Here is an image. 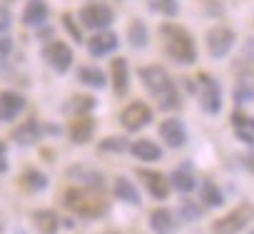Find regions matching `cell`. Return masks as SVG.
I'll return each mask as SVG.
<instances>
[{
  "instance_id": "1",
  "label": "cell",
  "mask_w": 254,
  "mask_h": 234,
  "mask_svg": "<svg viewBox=\"0 0 254 234\" xmlns=\"http://www.w3.org/2000/svg\"><path fill=\"white\" fill-rule=\"evenodd\" d=\"M140 80H142L145 90L157 100V107L160 110H177L182 105L180 92H177V85H175V80L170 77V72L165 67H160V65L140 67Z\"/></svg>"
},
{
  "instance_id": "2",
  "label": "cell",
  "mask_w": 254,
  "mask_h": 234,
  "mask_svg": "<svg viewBox=\"0 0 254 234\" xmlns=\"http://www.w3.org/2000/svg\"><path fill=\"white\" fill-rule=\"evenodd\" d=\"M63 204L72 214H77L82 219H100L110 209V204L97 194V189L92 192L90 187H72V189H67L65 197H63Z\"/></svg>"
},
{
  "instance_id": "3",
  "label": "cell",
  "mask_w": 254,
  "mask_h": 234,
  "mask_svg": "<svg viewBox=\"0 0 254 234\" xmlns=\"http://www.w3.org/2000/svg\"><path fill=\"white\" fill-rule=\"evenodd\" d=\"M162 38H165V53L180 62V65H192L197 62V45H194V38L180 28V25H172V23H165L160 28Z\"/></svg>"
},
{
  "instance_id": "4",
  "label": "cell",
  "mask_w": 254,
  "mask_h": 234,
  "mask_svg": "<svg viewBox=\"0 0 254 234\" xmlns=\"http://www.w3.org/2000/svg\"><path fill=\"white\" fill-rule=\"evenodd\" d=\"M197 97H199V107L207 115H219V110H222V87L214 77H209L204 72L197 77Z\"/></svg>"
},
{
  "instance_id": "5",
  "label": "cell",
  "mask_w": 254,
  "mask_h": 234,
  "mask_svg": "<svg viewBox=\"0 0 254 234\" xmlns=\"http://www.w3.org/2000/svg\"><path fill=\"white\" fill-rule=\"evenodd\" d=\"M252 207L244 202V204H239L237 209H232L229 214H224V217H219L214 224H212V234H239L249 222H252Z\"/></svg>"
},
{
  "instance_id": "6",
  "label": "cell",
  "mask_w": 254,
  "mask_h": 234,
  "mask_svg": "<svg viewBox=\"0 0 254 234\" xmlns=\"http://www.w3.org/2000/svg\"><path fill=\"white\" fill-rule=\"evenodd\" d=\"M234 40H237L234 30H229V28H224V25H217V28H212V30L207 33V50H209V55H212L214 60H222V58H227V55L232 53Z\"/></svg>"
},
{
  "instance_id": "7",
  "label": "cell",
  "mask_w": 254,
  "mask_h": 234,
  "mask_svg": "<svg viewBox=\"0 0 254 234\" xmlns=\"http://www.w3.org/2000/svg\"><path fill=\"white\" fill-rule=\"evenodd\" d=\"M120 122L125 130H130V132H137L142 127H147L152 122V110L145 105V102H132V105H127L120 115Z\"/></svg>"
},
{
  "instance_id": "8",
  "label": "cell",
  "mask_w": 254,
  "mask_h": 234,
  "mask_svg": "<svg viewBox=\"0 0 254 234\" xmlns=\"http://www.w3.org/2000/svg\"><path fill=\"white\" fill-rule=\"evenodd\" d=\"M43 58L55 72H67L72 67V50L67 43H60V40L48 43L43 48Z\"/></svg>"
},
{
  "instance_id": "9",
  "label": "cell",
  "mask_w": 254,
  "mask_h": 234,
  "mask_svg": "<svg viewBox=\"0 0 254 234\" xmlns=\"http://www.w3.org/2000/svg\"><path fill=\"white\" fill-rule=\"evenodd\" d=\"M80 20H82V25L90 28V30H105V28L112 25L115 13H112L107 5H102V3H92V5H85V8L80 10Z\"/></svg>"
},
{
  "instance_id": "10",
  "label": "cell",
  "mask_w": 254,
  "mask_h": 234,
  "mask_svg": "<svg viewBox=\"0 0 254 234\" xmlns=\"http://www.w3.org/2000/svg\"><path fill=\"white\" fill-rule=\"evenodd\" d=\"M23 110H25V97L20 92L13 90L0 92V122H13Z\"/></svg>"
},
{
  "instance_id": "11",
  "label": "cell",
  "mask_w": 254,
  "mask_h": 234,
  "mask_svg": "<svg viewBox=\"0 0 254 234\" xmlns=\"http://www.w3.org/2000/svg\"><path fill=\"white\" fill-rule=\"evenodd\" d=\"M160 137H162V142H167L172 150L185 147V142H187L185 122H182V120H177V117H170V120H165V122L160 125Z\"/></svg>"
},
{
  "instance_id": "12",
  "label": "cell",
  "mask_w": 254,
  "mask_h": 234,
  "mask_svg": "<svg viewBox=\"0 0 254 234\" xmlns=\"http://www.w3.org/2000/svg\"><path fill=\"white\" fill-rule=\"evenodd\" d=\"M137 177H140V179H145V187H147V192H150L155 199H167V197H170L172 184H170V179H167L162 172L137 170Z\"/></svg>"
},
{
  "instance_id": "13",
  "label": "cell",
  "mask_w": 254,
  "mask_h": 234,
  "mask_svg": "<svg viewBox=\"0 0 254 234\" xmlns=\"http://www.w3.org/2000/svg\"><path fill=\"white\" fill-rule=\"evenodd\" d=\"M110 72H112V90L117 97L127 95V87H130V67H127L125 58H115L110 62Z\"/></svg>"
},
{
  "instance_id": "14",
  "label": "cell",
  "mask_w": 254,
  "mask_h": 234,
  "mask_svg": "<svg viewBox=\"0 0 254 234\" xmlns=\"http://www.w3.org/2000/svg\"><path fill=\"white\" fill-rule=\"evenodd\" d=\"M117 35L115 33H97V35H92L90 40H87V53L92 55V58H102V55H110L112 50H117Z\"/></svg>"
},
{
  "instance_id": "15",
  "label": "cell",
  "mask_w": 254,
  "mask_h": 234,
  "mask_svg": "<svg viewBox=\"0 0 254 234\" xmlns=\"http://www.w3.org/2000/svg\"><path fill=\"white\" fill-rule=\"evenodd\" d=\"M48 15H50V10H48L45 0H28V5L23 10V23L28 28H40V25H45Z\"/></svg>"
},
{
  "instance_id": "16",
  "label": "cell",
  "mask_w": 254,
  "mask_h": 234,
  "mask_svg": "<svg viewBox=\"0 0 254 234\" xmlns=\"http://www.w3.org/2000/svg\"><path fill=\"white\" fill-rule=\"evenodd\" d=\"M43 137V127H40V122L38 120H25L23 125H18L15 130H13V140L18 142V145H23V147H28V145H35L38 140Z\"/></svg>"
},
{
  "instance_id": "17",
  "label": "cell",
  "mask_w": 254,
  "mask_h": 234,
  "mask_svg": "<svg viewBox=\"0 0 254 234\" xmlns=\"http://www.w3.org/2000/svg\"><path fill=\"white\" fill-rule=\"evenodd\" d=\"M170 184H172V189H177V192H182V194L192 192V189L197 187V179H194V175H192V165H190V162H182V165L172 172Z\"/></svg>"
},
{
  "instance_id": "18",
  "label": "cell",
  "mask_w": 254,
  "mask_h": 234,
  "mask_svg": "<svg viewBox=\"0 0 254 234\" xmlns=\"http://www.w3.org/2000/svg\"><path fill=\"white\" fill-rule=\"evenodd\" d=\"M92 132H95V120H92V117H87V115H80L77 120L70 122V140H72L75 145L90 142Z\"/></svg>"
},
{
  "instance_id": "19",
  "label": "cell",
  "mask_w": 254,
  "mask_h": 234,
  "mask_svg": "<svg viewBox=\"0 0 254 234\" xmlns=\"http://www.w3.org/2000/svg\"><path fill=\"white\" fill-rule=\"evenodd\" d=\"M150 229L155 234H175L177 232V222H175V217H172L170 209L160 207V209H155L150 214Z\"/></svg>"
},
{
  "instance_id": "20",
  "label": "cell",
  "mask_w": 254,
  "mask_h": 234,
  "mask_svg": "<svg viewBox=\"0 0 254 234\" xmlns=\"http://www.w3.org/2000/svg\"><path fill=\"white\" fill-rule=\"evenodd\" d=\"M33 227H35V234H58L60 219L53 209H38L33 212Z\"/></svg>"
},
{
  "instance_id": "21",
  "label": "cell",
  "mask_w": 254,
  "mask_h": 234,
  "mask_svg": "<svg viewBox=\"0 0 254 234\" xmlns=\"http://www.w3.org/2000/svg\"><path fill=\"white\" fill-rule=\"evenodd\" d=\"M67 177H72V179H77V182H85V187H90V189H92V187H95V189H102V187H105V177H102L100 172L85 167V165L70 167V170H67Z\"/></svg>"
},
{
  "instance_id": "22",
  "label": "cell",
  "mask_w": 254,
  "mask_h": 234,
  "mask_svg": "<svg viewBox=\"0 0 254 234\" xmlns=\"http://www.w3.org/2000/svg\"><path fill=\"white\" fill-rule=\"evenodd\" d=\"M112 192H115V197L117 199H122V202H127V204H140L142 202V197H140V189L127 179V177H117L115 179V187H112Z\"/></svg>"
},
{
  "instance_id": "23",
  "label": "cell",
  "mask_w": 254,
  "mask_h": 234,
  "mask_svg": "<svg viewBox=\"0 0 254 234\" xmlns=\"http://www.w3.org/2000/svg\"><path fill=\"white\" fill-rule=\"evenodd\" d=\"M130 152H132V157L145 160V162H157V160H162V147L155 145L152 140H137V142H132V145H130Z\"/></svg>"
},
{
  "instance_id": "24",
  "label": "cell",
  "mask_w": 254,
  "mask_h": 234,
  "mask_svg": "<svg viewBox=\"0 0 254 234\" xmlns=\"http://www.w3.org/2000/svg\"><path fill=\"white\" fill-rule=\"evenodd\" d=\"M77 77H80V82H82V85H87V87H95V90H102V87L107 85V77H105V72H102L100 67H95V65H85V67H80Z\"/></svg>"
},
{
  "instance_id": "25",
  "label": "cell",
  "mask_w": 254,
  "mask_h": 234,
  "mask_svg": "<svg viewBox=\"0 0 254 234\" xmlns=\"http://www.w3.org/2000/svg\"><path fill=\"white\" fill-rule=\"evenodd\" d=\"M199 197H202V202H204V207H222L224 204V194H222V189L212 182V179H204L202 182V192H199Z\"/></svg>"
},
{
  "instance_id": "26",
  "label": "cell",
  "mask_w": 254,
  "mask_h": 234,
  "mask_svg": "<svg viewBox=\"0 0 254 234\" xmlns=\"http://www.w3.org/2000/svg\"><path fill=\"white\" fill-rule=\"evenodd\" d=\"M127 38H130V45L142 50L147 48V40H150V33H147V25L142 20H132L130 28H127Z\"/></svg>"
},
{
  "instance_id": "27",
  "label": "cell",
  "mask_w": 254,
  "mask_h": 234,
  "mask_svg": "<svg viewBox=\"0 0 254 234\" xmlns=\"http://www.w3.org/2000/svg\"><path fill=\"white\" fill-rule=\"evenodd\" d=\"M95 105H97V100L90 97V95H72V100H67V105H65V112H72V115H87V112L95 110Z\"/></svg>"
},
{
  "instance_id": "28",
  "label": "cell",
  "mask_w": 254,
  "mask_h": 234,
  "mask_svg": "<svg viewBox=\"0 0 254 234\" xmlns=\"http://www.w3.org/2000/svg\"><path fill=\"white\" fill-rule=\"evenodd\" d=\"M23 184H25V189H30V192H43V189H48V177H45L40 170H28V172L23 175Z\"/></svg>"
},
{
  "instance_id": "29",
  "label": "cell",
  "mask_w": 254,
  "mask_h": 234,
  "mask_svg": "<svg viewBox=\"0 0 254 234\" xmlns=\"http://www.w3.org/2000/svg\"><path fill=\"white\" fill-rule=\"evenodd\" d=\"M234 102H237V107H244V105L254 102V82L239 80L237 87H234Z\"/></svg>"
},
{
  "instance_id": "30",
  "label": "cell",
  "mask_w": 254,
  "mask_h": 234,
  "mask_svg": "<svg viewBox=\"0 0 254 234\" xmlns=\"http://www.w3.org/2000/svg\"><path fill=\"white\" fill-rule=\"evenodd\" d=\"M147 8L152 13H160L165 18H175L180 13V5H177V0H147Z\"/></svg>"
},
{
  "instance_id": "31",
  "label": "cell",
  "mask_w": 254,
  "mask_h": 234,
  "mask_svg": "<svg viewBox=\"0 0 254 234\" xmlns=\"http://www.w3.org/2000/svg\"><path fill=\"white\" fill-rule=\"evenodd\" d=\"M202 214H204V207H199L197 202L185 199V202L180 204V217H182V222H197V219H202Z\"/></svg>"
},
{
  "instance_id": "32",
  "label": "cell",
  "mask_w": 254,
  "mask_h": 234,
  "mask_svg": "<svg viewBox=\"0 0 254 234\" xmlns=\"http://www.w3.org/2000/svg\"><path fill=\"white\" fill-rule=\"evenodd\" d=\"M125 150H130V142L125 137H105L100 142V152H125Z\"/></svg>"
},
{
  "instance_id": "33",
  "label": "cell",
  "mask_w": 254,
  "mask_h": 234,
  "mask_svg": "<svg viewBox=\"0 0 254 234\" xmlns=\"http://www.w3.org/2000/svg\"><path fill=\"white\" fill-rule=\"evenodd\" d=\"M63 23H65V30H67V35H70L75 43H82V33H80V28L75 25L72 15H63Z\"/></svg>"
},
{
  "instance_id": "34",
  "label": "cell",
  "mask_w": 254,
  "mask_h": 234,
  "mask_svg": "<svg viewBox=\"0 0 254 234\" xmlns=\"http://www.w3.org/2000/svg\"><path fill=\"white\" fill-rule=\"evenodd\" d=\"M10 25H13V15H10V10H8L5 5H0V33H5Z\"/></svg>"
},
{
  "instance_id": "35",
  "label": "cell",
  "mask_w": 254,
  "mask_h": 234,
  "mask_svg": "<svg viewBox=\"0 0 254 234\" xmlns=\"http://www.w3.org/2000/svg\"><path fill=\"white\" fill-rule=\"evenodd\" d=\"M242 55H244V60L254 62V38H247V43L242 48Z\"/></svg>"
},
{
  "instance_id": "36",
  "label": "cell",
  "mask_w": 254,
  "mask_h": 234,
  "mask_svg": "<svg viewBox=\"0 0 254 234\" xmlns=\"http://www.w3.org/2000/svg\"><path fill=\"white\" fill-rule=\"evenodd\" d=\"M8 172V150H5V142H0V175Z\"/></svg>"
},
{
  "instance_id": "37",
  "label": "cell",
  "mask_w": 254,
  "mask_h": 234,
  "mask_svg": "<svg viewBox=\"0 0 254 234\" xmlns=\"http://www.w3.org/2000/svg\"><path fill=\"white\" fill-rule=\"evenodd\" d=\"M237 137H239L244 145H252V147H254V132H252V130H237Z\"/></svg>"
},
{
  "instance_id": "38",
  "label": "cell",
  "mask_w": 254,
  "mask_h": 234,
  "mask_svg": "<svg viewBox=\"0 0 254 234\" xmlns=\"http://www.w3.org/2000/svg\"><path fill=\"white\" fill-rule=\"evenodd\" d=\"M10 50H13V40H8V38H0V55L5 58Z\"/></svg>"
},
{
  "instance_id": "39",
  "label": "cell",
  "mask_w": 254,
  "mask_h": 234,
  "mask_svg": "<svg viewBox=\"0 0 254 234\" xmlns=\"http://www.w3.org/2000/svg\"><path fill=\"white\" fill-rule=\"evenodd\" d=\"M3 60H5V58H3V55H0V70H3Z\"/></svg>"
},
{
  "instance_id": "40",
  "label": "cell",
  "mask_w": 254,
  "mask_h": 234,
  "mask_svg": "<svg viewBox=\"0 0 254 234\" xmlns=\"http://www.w3.org/2000/svg\"><path fill=\"white\" fill-rule=\"evenodd\" d=\"M249 234H254V229H252V232H249Z\"/></svg>"
}]
</instances>
